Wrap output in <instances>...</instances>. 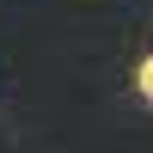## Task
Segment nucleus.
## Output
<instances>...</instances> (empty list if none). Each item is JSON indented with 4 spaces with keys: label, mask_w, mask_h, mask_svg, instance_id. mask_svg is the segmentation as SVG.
Segmentation results:
<instances>
[{
    "label": "nucleus",
    "mask_w": 153,
    "mask_h": 153,
    "mask_svg": "<svg viewBox=\"0 0 153 153\" xmlns=\"http://www.w3.org/2000/svg\"><path fill=\"white\" fill-rule=\"evenodd\" d=\"M135 92H141V104L153 110V55L141 61V68H135Z\"/></svg>",
    "instance_id": "1"
}]
</instances>
